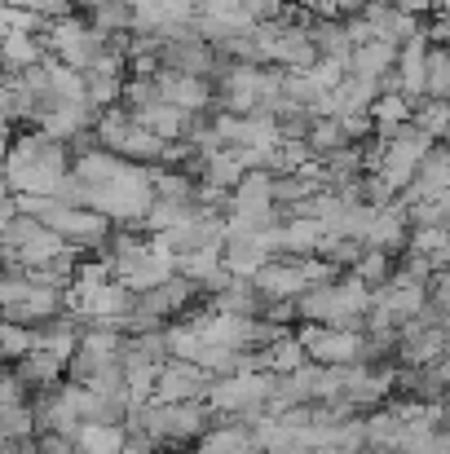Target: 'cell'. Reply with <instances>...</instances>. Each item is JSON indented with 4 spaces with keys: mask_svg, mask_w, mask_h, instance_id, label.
Wrapping results in <instances>:
<instances>
[{
    "mask_svg": "<svg viewBox=\"0 0 450 454\" xmlns=\"http://www.w3.org/2000/svg\"><path fill=\"white\" fill-rule=\"evenodd\" d=\"M194 13H212V18H239V13H248L243 9V0H199V9Z\"/></svg>",
    "mask_w": 450,
    "mask_h": 454,
    "instance_id": "obj_33",
    "label": "cell"
},
{
    "mask_svg": "<svg viewBox=\"0 0 450 454\" xmlns=\"http://www.w3.org/2000/svg\"><path fill=\"white\" fill-rule=\"evenodd\" d=\"M243 172H248V168L239 163L234 146H221V151H212L208 159H203V168H199V176H203L208 185H217V190H234Z\"/></svg>",
    "mask_w": 450,
    "mask_h": 454,
    "instance_id": "obj_21",
    "label": "cell"
},
{
    "mask_svg": "<svg viewBox=\"0 0 450 454\" xmlns=\"http://www.w3.org/2000/svg\"><path fill=\"white\" fill-rule=\"evenodd\" d=\"M367 283H358L353 274L331 278V283H313L296 296V322H322V326H344V331H362V309H367Z\"/></svg>",
    "mask_w": 450,
    "mask_h": 454,
    "instance_id": "obj_1",
    "label": "cell"
},
{
    "mask_svg": "<svg viewBox=\"0 0 450 454\" xmlns=\"http://www.w3.org/2000/svg\"><path fill=\"white\" fill-rule=\"evenodd\" d=\"M31 340H36L31 326H22V322H4V317H0V362H4V366L18 362V357L31 348Z\"/></svg>",
    "mask_w": 450,
    "mask_h": 454,
    "instance_id": "obj_30",
    "label": "cell"
},
{
    "mask_svg": "<svg viewBox=\"0 0 450 454\" xmlns=\"http://www.w3.org/2000/svg\"><path fill=\"white\" fill-rule=\"evenodd\" d=\"M208 428H212V411L203 397L168 402V442H199Z\"/></svg>",
    "mask_w": 450,
    "mask_h": 454,
    "instance_id": "obj_10",
    "label": "cell"
},
{
    "mask_svg": "<svg viewBox=\"0 0 450 454\" xmlns=\"http://www.w3.org/2000/svg\"><path fill=\"white\" fill-rule=\"evenodd\" d=\"M424 98H450V53H446V44H429V53H424Z\"/></svg>",
    "mask_w": 450,
    "mask_h": 454,
    "instance_id": "obj_24",
    "label": "cell"
},
{
    "mask_svg": "<svg viewBox=\"0 0 450 454\" xmlns=\"http://www.w3.org/2000/svg\"><path fill=\"white\" fill-rule=\"evenodd\" d=\"M367 115H371V124H407L411 120V102L402 93H375L367 102Z\"/></svg>",
    "mask_w": 450,
    "mask_h": 454,
    "instance_id": "obj_28",
    "label": "cell"
},
{
    "mask_svg": "<svg viewBox=\"0 0 450 454\" xmlns=\"http://www.w3.org/2000/svg\"><path fill=\"white\" fill-rule=\"evenodd\" d=\"M340 133H344V142H367V137H371V115H367V111L340 115Z\"/></svg>",
    "mask_w": 450,
    "mask_h": 454,
    "instance_id": "obj_31",
    "label": "cell"
},
{
    "mask_svg": "<svg viewBox=\"0 0 450 454\" xmlns=\"http://www.w3.org/2000/svg\"><path fill=\"white\" fill-rule=\"evenodd\" d=\"M203 301L212 313H243V317H261V309H265V296L252 287V278H230L221 292H212Z\"/></svg>",
    "mask_w": 450,
    "mask_h": 454,
    "instance_id": "obj_12",
    "label": "cell"
},
{
    "mask_svg": "<svg viewBox=\"0 0 450 454\" xmlns=\"http://www.w3.org/2000/svg\"><path fill=\"white\" fill-rule=\"evenodd\" d=\"M40 225L53 230V234H62V243H71L75 252H98V247L107 243V234H111V221H107L102 212H93V207H71V203H53Z\"/></svg>",
    "mask_w": 450,
    "mask_h": 454,
    "instance_id": "obj_3",
    "label": "cell"
},
{
    "mask_svg": "<svg viewBox=\"0 0 450 454\" xmlns=\"http://www.w3.org/2000/svg\"><path fill=\"white\" fill-rule=\"evenodd\" d=\"M4 31H9V27H4V22H0V35H4Z\"/></svg>",
    "mask_w": 450,
    "mask_h": 454,
    "instance_id": "obj_39",
    "label": "cell"
},
{
    "mask_svg": "<svg viewBox=\"0 0 450 454\" xmlns=\"http://www.w3.org/2000/svg\"><path fill=\"white\" fill-rule=\"evenodd\" d=\"M389 270H393V256H389V252H380V247H362V252H358V261L349 265V274H353L358 283H367V287L389 283Z\"/></svg>",
    "mask_w": 450,
    "mask_h": 454,
    "instance_id": "obj_26",
    "label": "cell"
},
{
    "mask_svg": "<svg viewBox=\"0 0 450 454\" xmlns=\"http://www.w3.org/2000/svg\"><path fill=\"white\" fill-rule=\"evenodd\" d=\"M411 124H415L420 133H429L433 142H442L450 129V102L446 98H420V102L411 106Z\"/></svg>",
    "mask_w": 450,
    "mask_h": 454,
    "instance_id": "obj_22",
    "label": "cell"
},
{
    "mask_svg": "<svg viewBox=\"0 0 450 454\" xmlns=\"http://www.w3.org/2000/svg\"><path fill=\"white\" fill-rule=\"evenodd\" d=\"M407 221H411V225H446L450 221V190L415 199V203L407 207Z\"/></svg>",
    "mask_w": 450,
    "mask_h": 454,
    "instance_id": "obj_27",
    "label": "cell"
},
{
    "mask_svg": "<svg viewBox=\"0 0 450 454\" xmlns=\"http://www.w3.org/2000/svg\"><path fill=\"white\" fill-rule=\"evenodd\" d=\"M450 0H429V13H446Z\"/></svg>",
    "mask_w": 450,
    "mask_h": 454,
    "instance_id": "obj_38",
    "label": "cell"
},
{
    "mask_svg": "<svg viewBox=\"0 0 450 454\" xmlns=\"http://www.w3.org/2000/svg\"><path fill=\"white\" fill-rule=\"evenodd\" d=\"M398 13H411V18H424L429 13V0H389Z\"/></svg>",
    "mask_w": 450,
    "mask_h": 454,
    "instance_id": "obj_36",
    "label": "cell"
},
{
    "mask_svg": "<svg viewBox=\"0 0 450 454\" xmlns=\"http://www.w3.org/2000/svg\"><path fill=\"white\" fill-rule=\"evenodd\" d=\"M407 230H411L407 207L393 199V203H384V207H371L367 230H362V247H380V252L398 256V252L407 247Z\"/></svg>",
    "mask_w": 450,
    "mask_h": 454,
    "instance_id": "obj_6",
    "label": "cell"
},
{
    "mask_svg": "<svg viewBox=\"0 0 450 454\" xmlns=\"http://www.w3.org/2000/svg\"><path fill=\"white\" fill-rule=\"evenodd\" d=\"M120 154L115 151H102V146H89V151L71 154V172L84 181V185H98V181H111L115 172H120Z\"/></svg>",
    "mask_w": 450,
    "mask_h": 454,
    "instance_id": "obj_18",
    "label": "cell"
},
{
    "mask_svg": "<svg viewBox=\"0 0 450 454\" xmlns=\"http://www.w3.org/2000/svg\"><path fill=\"white\" fill-rule=\"evenodd\" d=\"M154 4H159L163 18H190L199 9V0H154Z\"/></svg>",
    "mask_w": 450,
    "mask_h": 454,
    "instance_id": "obj_35",
    "label": "cell"
},
{
    "mask_svg": "<svg viewBox=\"0 0 450 454\" xmlns=\"http://www.w3.org/2000/svg\"><path fill=\"white\" fill-rule=\"evenodd\" d=\"M75 454H120L124 446V424H80L75 437H71Z\"/></svg>",
    "mask_w": 450,
    "mask_h": 454,
    "instance_id": "obj_17",
    "label": "cell"
},
{
    "mask_svg": "<svg viewBox=\"0 0 450 454\" xmlns=\"http://www.w3.org/2000/svg\"><path fill=\"white\" fill-rule=\"evenodd\" d=\"M322 239V225L313 216H288L279 221V256H313Z\"/></svg>",
    "mask_w": 450,
    "mask_h": 454,
    "instance_id": "obj_14",
    "label": "cell"
},
{
    "mask_svg": "<svg viewBox=\"0 0 450 454\" xmlns=\"http://www.w3.org/2000/svg\"><path fill=\"white\" fill-rule=\"evenodd\" d=\"M142 129H150L154 137H163V142H177L181 133H186V111L181 106H172V102H150V106H142L138 115H133Z\"/></svg>",
    "mask_w": 450,
    "mask_h": 454,
    "instance_id": "obj_16",
    "label": "cell"
},
{
    "mask_svg": "<svg viewBox=\"0 0 450 454\" xmlns=\"http://www.w3.org/2000/svg\"><path fill=\"white\" fill-rule=\"evenodd\" d=\"M336 146H344L340 120H336V115H313L309 129H304V151L313 154V159H322V154H331Z\"/></svg>",
    "mask_w": 450,
    "mask_h": 454,
    "instance_id": "obj_23",
    "label": "cell"
},
{
    "mask_svg": "<svg viewBox=\"0 0 450 454\" xmlns=\"http://www.w3.org/2000/svg\"><path fill=\"white\" fill-rule=\"evenodd\" d=\"M0 371H4V362H0Z\"/></svg>",
    "mask_w": 450,
    "mask_h": 454,
    "instance_id": "obj_40",
    "label": "cell"
},
{
    "mask_svg": "<svg viewBox=\"0 0 450 454\" xmlns=\"http://www.w3.org/2000/svg\"><path fill=\"white\" fill-rule=\"evenodd\" d=\"M159 151H163V137H154L150 129H142V124H133L129 129V137L120 142V159H129V163H159Z\"/></svg>",
    "mask_w": 450,
    "mask_h": 454,
    "instance_id": "obj_25",
    "label": "cell"
},
{
    "mask_svg": "<svg viewBox=\"0 0 450 454\" xmlns=\"http://www.w3.org/2000/svg\"><path fill=\"white\" fill-rule=\"evenodd\" d=\"M133 124H138V120L115 102V106H102V111H98V120H93V137H98V146H102V151H120V142L129 137V129H133Z\"/></svg>",
    "mask_w": 450,
    "mask_h": 454,
    "instance_id": "obj_19",
    "label": "cell"
},
{
    "mask_svg": "<svg viewBox=\"0 0 450 454\" xmlns=\"http://www.w3.org/2000/svg\"><path fill=\"white\" fill-rule=\"evenodd\" d=\"M154 84H159V98L181 106L186 115L190 111H208L212 106V80L208 75H181V71H154Z\"/></svg>",
    "mask_w": 450,
    "mask_h": 454,
    "instance_id": "obj_7",
    "label": "cell"
},
{
    "mask_svg": "<svg viewBox=\"0 0 450 454\" xmlns=\"http://www.w3.org/2000/svg\"><path fill=\"white\" fill-rule=\"evenodd\" d=\"M44 35H27V31H4L0 35V71L4 75H18L27 67H36L44 58Z\"/></svg>",
    "mask_w": 450,
    "mask_h": 454,
    "instance_id": "obj_13",
    "label": "cell"
},
{
    "mask_svg": "<svg viewBox=\"0 0 450 454\" xmlns=\"http://www.w3.org/2000/svg\"><path fill=\"white\" fill-rule=\"evenodd\" d=\"M212 384V375L194 362H181V357H163L159 371H154V402H190V397H203Z\"/></svg>",
    "mask_w": 450,
    "mask_h": 454,
    "instance_id": "obj_5",
    "label": "cell"
},
{
    "mask_svg": "<svg viewBox=\"0 0 450 454\" xmlns=\"http://www.w3.org/2000/svg\"><path fill=\"white\" fill-rule=\"evenodd\" d=\"M102 44H107V35L93 31L80 13H62V18H53L49 31H44V49H49L58 62L75 67V71H89L93 58L102 53Z\"/></svg>",
    "mask_w": 450,
    "mask_h": 454,
    "instance_id": "obj_2",
    "label": "cell"
},
{
    "mask_svg": "<svg viewBox=\"0 0 450 454\" xmlns=\"http://www.w3.org/2000/svg\"><path fill=\"white\" fill-rule=\"evenodd\" d=\"M9 142H13V124L0 120V159H4V151H9Z\"/></svg>",
    "mask_w": 450,
    "mask_h": 454,
    "instance_id": "obj_37",
    "label": "cell"
},
{
    "mask_svg": "<svg viewBox=\"0 0 450 454\" xmlns=\"http://www.w3.org/2000/svg\"><path fill=\"white\" fill-rule=\"evenodd\" d=\"M296 340L304 357L318 366H349V362H358V348H362V331L322 326V322H296Z\"/></svg>",
    "mask_w": 450,
    "mask_h": 454,
    "instance_id": "obj_4",
    "label": "cell"
},
{
    "mask_svg": "<svg viewBox=\"0 0 450 454\" xmlns=\"http://www.w3.org/2000/svg\"><path fill=\"white\" fill-rule=\"evenodd\" d=\"M393 58H398V44L384 40V35H371V40H362V44L349 49V75L380 80L384 71H393Z\"/></svg>",
    "mask_w": 450,
    "mask_h": 454,
    "instance_id": "obj_11",
    "label": "cell"
},
{
    "mask_svg": "<svg viewBox=\"0 0 450 454\" xmlns=\"http://www.w3.org/2000/svg\"><path fill=\"white\" fill-rule=\"evenodd\" d=\"M261 317L274 326H296V301H265Z\"/></svg>",
    "mask_w": 450,
    "mask_h": 454,
    "instance_id": "obj_32",
    "label": "cell"
},
{
    "mask_svg": "<svg viewBox=\"0 0 450 454\" xmlns=\"http://www.w3.org/2000/svg\"><path fill=\"white\" fill-rule=\"evenodd\" d=\"M67 247H71V243H62V234H53V230H44V225H40L27 243H18V247H13V256H18V265H22V270H31V265H44V261L62 256Z\"/></svg>",
    "mask_w": 450,
    "mask_h": 454,
    "instance_id": "obj_20",
    "label": "cell"
},
{
    "mask_svg": "<svg viewBox=\"0 0 450 454\" xmlns=\"http://www.w3.org/2000/svg\"><path fill=\"white\" fill-rule=\"evenodd\" d=\"M36 454H75V446H71V437L40 433V437H36Z\"/></svg>",
    "mask_w": 450,
    "mask_h": 454,
    "instance_id": "obj_34",
    "label": "cell"
},
{
    "mask_svg": "<svg viewBox=\"0 0 450 454\" xmlns=\"http://www.w3.org/2000/svg\"><path fill=\"white\" fill-rule=\"evenodd\" d=\"M358 252H362V243H358V239H349V234H322V239H318V252H313V256L331 261L336 270H349V265L358 261Z\"/></svg>",
    "mask_w": 450,
    "mask_h": 454,
    "instance_id": "obj_29",
    "label": "cell"
},
{
    "mask_svg": "<svg viewBox=\"0 0 450 454\" xmlns=\"http://www.w3.org/2000/svg\"><path fill=\"white\" fill-rule=\"evenodd\" d=\"M9 371H13V380L27 388V397L40 393V388H58V384L67 380V362L53 357V353H44V348H27L18 362H9Z\"/></svg>",
    "mask_w": 450,
    "mask_h": 454,
    "instance_id": "obj_9",
    "label": "cell"
},
{
    "mask_svg": "<svg viewBox=\"0 0 450 454\" xmlns=\"http://www.w3.org/2000/svg\"><path fill=\"white\" fill-rule=\"evenodd\" d=\"M252 287H257L265 301H296L309 283H304V274H300L296 256H270V261L252 274Z\"/></svg>",
    "mask_w": 450,
    "mask_h": 454,
    "instance_id": "obj_8",
    "label": "cell"
},
{
    "mask_svg": "<svg viewBox=\"0 0 450 454\" xmlns=\"http://www.w3.org/2000/svg\"><path fill=\"white\" fill-rule=\"evenodd\" d=\"M304 31H309V44H313L318 58H340V62L349 67V49H353V44H349L340 18H309Z\"/></svg>",
    "mask_w": 450,
    "mask_h": 454,
    "instance_id": "obj_15",
    "label": "cell"
}]
</instances>
